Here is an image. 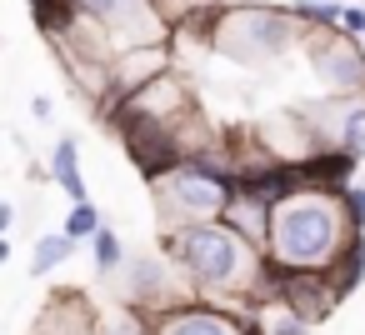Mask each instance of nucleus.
I'll return each mask as SVG.
<instances>
[{"instance_id": "1", "label": "nucleus", "mask_w": 365, "mask_h": 335, "mask_svg": "<svg viewBox=\"0 0 365 335\" xmlns=\"http://www.w3.org/2000/svg\"><path fill=\"white\" fill-rule=\"evenodd\" d=\"M165 250L180 265V275L195 285V295L210 305L220 295H250V315H255L260 305L280 300V270L270 265V255L260 245H250L240 230H230L225 220L170 230Z\"/></svg>"}, {"instance_id": "2", "label": "nucleus", "mask_w": 365, "mask_h": 335, "mask_svg": "<svg viewBox=\"0 0 365 335\" xmlns=\"http://www.w3.org/2000/svg\"><path fill=\"white\" fill-rule=\"evenodd\" d=\"M355 235H365V230H355V220L345 210V190L300 185L275 205L265 255L285 275H330L335 260L355 245Z\"/></svg>"}, {"instance_id": "3", "label": "nucleus", "mask_w": 365, "mask_h": 335, "mask_svg": "<svg viewBox=\"0 0 365 335\" xmlns=\"http://www.w3.org/2000/svg\"><path fill=\"white\" fill-rule=\"evenodd\" d=\"M155 190V205L165 215V235L170 230H185V225H205V220H225V210L235 205L240 185H235V170L225 160H215L210 150L200 160H180L170 165L165 175L150 180Z\"/></svg>"}, {"instance_id": "4", "label": "nucleus", "mask_w": 365, "mask_h": 335, "mask_svg": "<svg viewBox=\"0 0 365 335\" xmlns=\"http://www.w3.org/2000/svg\"><path fill=\"white\" fill-rule=\"evenodd\" d=\"M295 26H300L295 11H280V6H235V11L215 16L205 46L220 51L235 66H270L295 41Z\"/></svg>"}, {"instance_id": "5", "label": "nucleus", "mask_w": 365, "mask_h": 335, "mask_svg": "<svg viewBox=\"0 0 365 335\" xmlns=\"http://www.w3.org/2000/svg\"><path fill=\"white\" fill-rule=\"evenodd\" d=\"M305 51H310V71L320 76L325 91L335 96H365V46L350 41L340 26L335 31H305Z\"/></svg>"}, {"instance_id": "6", "label": "nucleus", "mask_w": 365, "mask_h": 335, "mask_svg": "<svg viewBox=\"0 0 365 335\" xmlns=\"http://www.w3.org/2000/svg\"><path fill=\"white\" fill-rule=\"evenodd\" d=\"M240 330H245V315H235L225 305H210V300L180 305V310L155 320V335H240Z\"/></svg>"}, {"instance_id": "7", "label": "nucleus", "mask_w": 365, "mask_h": 335, "mask_svg": "<svg viewBox=\"0 0 365 335\" xmlns=\"http://www.w3.org/2000/svg\"><path fill=\"white\" fill-rule=\"evenodd\" d=\"M335 300H340V290L330 285V275H285L280 270V305H290L305 325L325 320L335 310Z\"/></svg>"}, {"instance_id": "8", "label": "nucleus", "mask_w": 365, "mask_h": 335, "mask_svg": "<svg viewBox=\"0 0 365 335\" xmlns=\"http://www.w3.org/2000/svg\"><path fill=\"white\" fill-rule=\"evenodd\" d=\"M51 175H56V185L71 195V205L91 200V195H86V180H81V150H76V140H61V145L51 150Z\"/></svg>"}, {"instance_id": "9", "label": "nucleus", "mask_w": 365, "mask_h": 335, "mask_svg": "<svg viewBox=\"0 0 365 335\" xmlns=\"http://www.w3.org/2000/svg\"><path fill=\"white\" fill-rule=\"evenodd\" d=\"M71 235L66 230H56V235H41L36 240V255H31V275H51V270H61L66 260H71Z\"/></svg>"}, {"instance_id": "10", "label": "nucleus", "mask_w": 365, "mask_h": 335, "mask_svg": "<svg viewBox=\"0 0 365 335\" xmlns=\"http://www.w3.org/2000/svg\"><path fill=\"white\" fill-rule=\"evenodd\" d=\"M250 325H260L265 335H305L310 325L290 310V305H280V300H270V305H260L255 315H250Z\"/></svg>"}, {"instance_id": "11", "label": "nucleus", "mask_w": 365, "mask_h": 335, "mask_svg": "<svg viewBox=\"0 0 365 335\" xmlns=\"http://www.w3.org/2000/svg\"><path fill=\"white\" fill-rule=\"evenodd\" d=\"M365 280V235H355V245L335 260V270H330V285L340 290V295H350L355 285Z\"/></svg>"}, {"instance_id": "12", "label": "nucleus", "mask_w": 365, "mask_h": 335, "mask_svg": "<svg viewBox=\"0 0 365 335\" xmlns=\"http://www.w3.org/2000/svg\"><path fill=\"white\" fill-rule=\"evenodd\" d=\"M71 240H96L106 225H101V210L91 205V200H81V205H71V215H66V225H61Z\"/></svg>"}, {"instance_id": "13", "label": "nucleus", "mask_w": 365, "mask_h": 335, "mask_svg": "<svg viewBox=\"0 0 365 335\" xmlns=\"http://www.w3.org/2000/svg\"><path fill=\"white\" fill-rule=\"evenodd\" d=\"M120 260H125V250H120L115 230H101V235H96V270H101V275H115Z\"/></svg>"}, {"instance_id": "14", "label": "nucleus", "mask_w": 365, "mask_h": 335, "mask_svg": "<svg viewBox=\"0 0 365 335\" xmlns=\"http://www.w3.org/2000/svg\"><path fill=\"white\" fill-rule=\"evenodd\" d=\"M340 31H345L350 41H360V46H365V6H345V16H340Z\"/></svg>"}, {"instance_id": "15", "label": "nucleus", "mask_w": 365, "mask_h": 335, "mask_svg": "<svg viewBox=\"0 0 365 335\" xmlns=\"http://www.w3.org/2000/svg\"><path fill=\"white\" fill-rule=\"evenodd\" d=\"M345 210H350L355 230H365V185H350V190H345Z\"/></svg>"}, {"instance_id": "16", "label": "nucleus", "mask_w": 365, "mask_h": 335, "mask_svg": "<svg viewBox=\"0 0 365 335\" xmlns=\"http://www.w3.org/2000/svg\"><path fill=\"white\" fill-rule=\"evenodd\" d=\"M31 115H36V120H51V100L36 96V100H31Z\"/></svg>"}, {"instance_id": "17", "label": "nucleus", "mask_w": 365, "mask_h": 335, "mask_svg": "<svg viewBox=\"0 0 365 335\" xmlns=\"http://www.w3.org/2000/svg\"><path fill=\"white\" fill-rule=\"evenodd\" d=\"M11 225H16V205L6 200V205H0V230H11Z\"/></svg>"}, {"instance_id": "18", "label": "nucleus", "mask_w": 365, "mask_h": 335, "mask_svg": "<svg viewBox=\"0 0 365 335\" xmlns=\"http://www.w3.org/2000/svg\"><path fill=\"white\" fill-rule=\"evenodd\" d=\"M240 335H265V330H260V325H250V320H245V330H240Z\"/></svg>"}, {"instance_id": "19", "label": "nucleus", "mask_w": 365, "mask_h": 335, "mask_svg": "<svg viewBox=\"0 0 365 335\" xmlns=\"http://www.w3.org/2000/svg\"><path fill=\"white\" fill-rule=\"evenodd\" d=\"M250 6H265V0H250Z\"/></svg>"}]
</instances>
